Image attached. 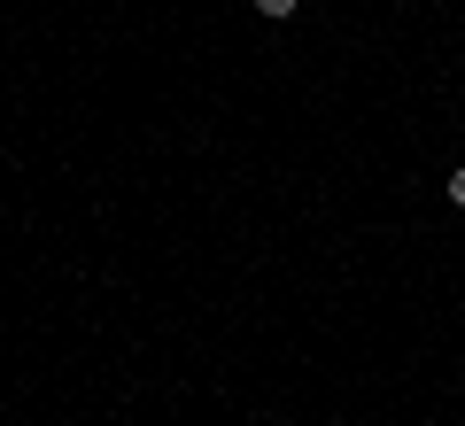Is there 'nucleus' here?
<instances>
[{
	"mask_svg": "<svg viewBox=\"0 0 465 426\" xmlns=\"http://www.w3.org/2000/svg\"><path fill=\"white\" fill-rule=\"evenodd\" d=\"M256 8H264V16H295L302 0H256Z\"/></svg>",
	"mask_w": 465,
	"mask_h": 426,
	"instance_id": "nucleus-1",
	"label": "nucleus"
},
{
	"mask_svg": "<svg viewBox=\"0 0 465 426\" xmlns=\"http://www.w3.org/2000/svg\"><path fill=\"white\" fill-rule=\"evenodd\" d=\"M450 202H458V210H465V163L450 171Z\"/></svg>",
	"mask_w": 465,
	"mask_h": 426,
	"instance_id": "nucleus-2",
	"label": "nucleus"
}]
</instances>
